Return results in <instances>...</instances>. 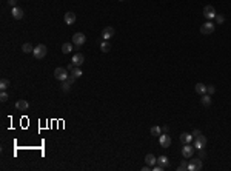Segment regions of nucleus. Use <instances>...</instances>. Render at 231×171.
Masks as SVG:
<instances>
[{
    "label": "nucleus",
    "mask_w": 231,
    "mask_h": 171,
    "mask_svg": "<svg viewBox=\"0 0 231 171\" xmlns=\"http://www.w3.org/2000/svg\"><path fill=\"white\" fill-rule=\"evenodd\" d=\"M214 19H216V22H217V25H222V23L225 22V17H224L222 14H216V17H214Z\"/></svg>",
    "instance_id": "27"
},
{
    "label": "nucleus",
    "mask_w": 231,
    "mask_h": 171,
    "mask_svg": "<svg viewBox=\"0 0 231 171\" xmlns=\"http://www.w3.org/2000/svg\"><path fill=\"white\" fill-rule=\"evenodd\" d=\"M11 14H12V17H14L16 20L23 19V11H22V8H19V6H14V8L11 9Z\"/></svg>",
    "instance_id": "13"
},
{
    "label": "nucleus",
    "mask_w": 231,
    "mask_h": 171,
    "mask_svg": "<svg viewBox=\"0 0 231 171\" xmlns=\"http://www.w3.org/2000/svg\"><path fill=\"white\" fill-rule=\"evenodd\" d=\"M207 146V137L205 136H197V137H194V148L196 150H203Z\"/></svg>",
    "instance_id": "5"
},
{
    "label": "nucleus",
    "mask_w": 231,
    "mask_h": 171,
    "mask_svg": "<svg viewBox=\"0 0 231 171\" xmlns=\"http://www.w3.org/2000/svg\"><path fill=\"white\" fill-rule=\"evenodd\" d=\"M145 162H146V165L154 167V165L157 164V159H156V156H154V154H146V156H145Z\"/></svg>",
    "instance_id": "16"
},
{
    "label": "nucleus",
    "mask_w": 231,
    "mask_h": 171,
    "mask_svg": "<svg viewBox=\"0 0 231 171\" xmlns=\"http://www.w3.org/2000/svg\"><path fill=\"white\" fill-rule=\"evenodd\" d=\"M199 157H200V159H205V157H207V153H205L203 150H199Z\"/></svg>",
    "instance_id": "32"
},
{
    "label": "nucleus",
    "mask_w": 231,
    "mask_h": 171,
    "mask_svg": "<svg viewBox=\"0 0 231 171\" xmlns=\"http://www.w3.org/2000/svg\"><path fill=\"white\" fill-rule=\"evenodd\" d=\"M76 22V14L73 12V11H68L66 14H65V23L66 25H73Z\"/></svg>",
    "instance_id": "14"
},
{
    "label": "nucleus",
    "mask_w": 231,
    "mask_h": 171,
    "mask_svg": "<svg viewBox=\"0 0 231 171\" xmlns=\"http://www.w3.org/2000/svg\"><path fill=\"white\" fill-rule=\"evenodd\" d=\"M119 2H123V0H119Z\"/></svg>",
    "instance_id": "38"
},
{
    "label": "nucleus",
    "mask_w": 231,
    "mask_h": 171,
    "mask_svg": "<svg viewBox=\"0 0 231 171\" xmlns=\"http://www.w3.org/2000/svg\"><path fill=\"white\" fill-rule=\"evenodd\" d=\"M22 51H23L25 54H29V52L34 51V46H33L31 43H23V45H22Z\"/></svg>",
    "instance_id": "20"
},
{
    "label": "nucleus",
    "mask_w": 231,
    "mask_h": 171,
    "mask_svg": "<svg viewBox=\"0 0 231 171\" xmlns=\"http://www.w3.org/2000/svg\"><path fill=\"white\" fill-rule=\"evenodd\" d=\"M191 140H193V134H189V133H182V134H180V142H182V143H189V142H191Z\"/></svg>",
    "instance_id": "17"
},
{
    "label": "nucleus",
    "mask_w": 231,
    "mask_h": 171,
    "mask_svg": "<svg viewBox=\"0 0 231 171\" xmlns=\"http://www.w3.org/2000/svg\"><path fill=\"white\" fill-rule=\"evenodd\" d=\"M114 28L113 26H105L103 29H102V37H103V40H109L113 36H114Z\"/></svg>",
    "instance_id": "10"
},
{
    "label": "nucleus",
    "mask_w": 231,
    "mask_h": 171,
    "mask_svg": "<svg viewBox=\"0 0 231 171\" xmlns=\"http://www.w3.org/2000/svg\"><path fill=\"white\" fill-rule=\"evenodd\" d=\"M71 74H73L76 79H79V77H82V74H83V73H82L80 66H74V68H73V71H71Z\"/></svg>",
    "instance_id": "23"
},
{
    "label": "nucleus",
    "mask_w": 231,
    "mask_h": 171,
    "mask_svg": "<svg viewBox=\"0 0 231 171\" xmlns=\"http://www.w3.org/2000/svg\"><path fill=\"white\" fill-rule=\"evenodd\" d=\"M46 52H48V48H46V45L40 43V45L34 46L33 56H34V59H37V60H42L43 57H46Z\"/></svg>",
    "instance_id": "1"
},
{
    "label": "nucleus",
    "mask_w": 231,
    "mask_h": 171,
    "mask_svg": "<svg viewBox=\"0 0 231 171\" xmlns=\"http://www.w3.org/2000/svg\"><path fill=\"white\" fill-rule=\"evenodd\" d=\"M159 142H160V146L162 148H170V145H171V137L165 133V134H160L159 136Z\"/></svg>",
    "instance_id": "9"
},
{
    "label": "nucleus",
    "mask_w": 231,
    "mask_h": 171,
    "mask_svg": "<svg viewBox=\"0 0 231 171\" xmlns=\"http://www.w3.org/2000/svg\"><path fill=\"white\" fill-rule=\"evenodd\" d=\"M8 88H9V80L8 79H2L0 80V89L2 91H6Z\"/></svg>",
    "instance_id": "25"
},
{
    "label": "nucleus",
    "mask_w": 231,
    "mask_h": 171,
    "mask_svg": "<svg viewBox=\"0 0 231 171\" xmlns=\"http://www.w3.org/2000/svg\"><path fill=\"white\" fill-rule=\"evenodd\" d=\"M202 168H203V164H202L200 157H197V159H194L188 164V171H200Z\"/></svg>",
    "instance_id": "3"
},
{
    "label": "nucleus",
    "mask_w": 231,
    "mask_h": 171,
    "mask_svg": "<svg viewBox=\"0 0 231 171\" xmlns=\"http://www.w3.org/2000/svg\"><path fill=\"white\" fill-rule=\"evenodd\" d=\"M157 164H159V165H162L163 168L170 167V160H168V157H167V156H160V157H157Z\"/></svg>",
    "instance_id": "18"
},
{
    "label": "nucleus",
    "mask_w": 231,
    "mask_h": 171,
    "mask_svg": "<svg viewBox=\"0 0 231 171\" xmlns=\"http://www.w3.org/2000/svg\"><path fill=\"white\" fill-rule=\"evenodd\" d=\"M203 16H205V19H208V20L214 19V17H216V9H214V6L207 5V6L203 8Z\"/></svg>",
    "instance_id": "8"
},
{
    "label": "nucleus",
    "mask_w": 231,
    "mask_h": 171,
    "mask_svg": "<svg viewBox=\"0 0 231 171\" xmlns=\"http://www.w3.org/2000/svg\"><path fill=\"white\" fill-rule=\"evenodd\" d=\"M153 170H154V171H163L165 168H163L162 165H159V164H157V165H154V167H153Z\"/></svg>",
    "instance_id": "31"
},
{
    "label": "nucleus",
    "mask_w": 231,
    "mask_h": 171,
    "mask_svg": "<svg viewBox=\"0 0 231 171\" xmlns=\"http://www.w3.org/2000/svg\"><path fill=\"white\" fill-rule=\"evenodd\" d=\"M68 70H65V68H56L54 70V77L57 79V80H60V82H63V80H66L68 79Z\"/></svg>",
    "instance_id": "2"
},
{
    "label": "nucleus",
    "mask_w": 231,
    "mask_h": 171,
    "mask_svg": "<svg viewBox=\"0 0 231 171\" xmlns=\"http://www.w3.org/2000/svg\"><path fill=\"white\" fill-rule=\"evenodd\" d=\"M200 102H202L203 106H210V105H211V96H208V94H202Z\"/></svg>",
    "instance_id": "19"
},
{
    "label": "nucleus",
    "mask_w": 231,
    "mask_h": 171,
    "mask_svg": "<svg viewBox=\"0 0 231 171\" xmlns=\"http://www.w3.org/2000/svg\"><path fill=\"white\" fill-rule=\"evenodd\" d=\"M28 106H29V103H28L26 100H17V102H16V108H17L19 111H26Z\"/></svg>",
    "instance_id": "15"
},
{
    "label": "nucleus",
    "mask_w": 231,
    "mask_h": 171,
    "mask_svg": "<svg viewBox=\"0 0 231 171\" xmlns=\"http://www.w3.org/2000/svg\"><path fill=\"white\" fill-rule=\"evenodd\" d=\"M194 146H191L189 143H185L184 148H182V156H184L185 159H191L193 157V154H194Z\"/></svg>",
    "instance_id": "7"
},
{
    "label": "nucleus",
    "mask_w": 231,
    "mask_h": 171,
    "mask_svg": "<svg viewBox=\"0 0 231 171\" xmlns=\"http://www.w3.org/2000/svg\"><path fill=\"white\" fill-rule=\"evenodd\" d=\"M73 49H74V48H73L71 43H63V45H62V52H63V54H69Z\"/></svg>",
    "instance_id": "21"
},
{
    "label": "nucleus",
    "mask_w": 231,
    "mask_h": 171,
    "mask_svg": "<svg viewBox=\"0 0 231 171\" xmlns=\"http://www.w3.org/2000/svg\"><path fill=\"white\" fill-rule=\"evenodd\" d=\"M162 131H163V133H168V131H170V128H168V127H167V125H165V127H163V128H162Z\"/></svg>",
    "instance_id": "36"
},
{
    "label": "nucleus",
    "mask_w": 231,
    "mask_h": 171,
    "mask_svg": "<svg viewBox=\"0 0 231 171\" xmlns=\"http://www.w3.org/2000/svg\"><path fill=\"white\" fill-rule=\"evenodd\" d=\"M83 62H85V57H83V54H80V52H76V54L73 56V65H74V66H82V65H83Z\"/></svg>",
    "instance_id": "12"
},
{
    "label": "nucleus",
    "mask_w": 231,
    "mask_h": 171,
    "mask_svg": "<svg viewBox=\"0 0 231 171\" xmlns=\"http://www.w3.org/2000/svg\"><path fill=\"white\" fill-rule=\"evenodd\" d=\"M207 91H208V94H214V92H216V86H214V85H208V86H207Z\"/></svg>",
    "instance_id": "29"
},
{
    "label": "nucleus",
    "mask_w": 231,
    "mask_h": 171,
    "mask_svg": "<svg viewBox=\"0 0 231 171\" xmlns=\"http://www.w3.org/2000/svg\"><path fill=\"white\" fill-rule=\"evenodd\" d=\"M214 23H211V22H205L202 26H200V33L203 34V36H208V34H213L214 33Z\"/></svg>",
    "instance_id": "4"
},
{
    "label": "nucleus",
    "mask_w": 231,
    "mask_h": 171,
    "mask_svg": "<svg viewBox=\"0 0 231 171\" xmlns=\"http://www.w3.org/2000/svg\"><path fill=\"white\" fill-rule=\"evenodd\" d=\"M202 133H200V129H194L193 131V137H197V136H200Z\"/></svg>",
    "instance_id": "34"
},
{
    "label": "nucleus",
    "mask_w": 231,
    "mask_h": 171,
    "mask_svg": "<svg viewBox=\"0 0 231 171\" xmlns=\"http://www.w3.org/2000/svg\"><path fill=\"white\" fill-rule=\"evenodd\" d=\"M151 170V168H149V165H146V167H143V168H142V171H149Z\"/></svg>",
    "instance_id": "37"
},
{
    "label": "nucleus",
    "mask_w": 231,
    "mask_h": 171,
    "mask_svg": "<svg viewBox=\"0 0 231 171\" xmlns=\"http://www.w3.org/2000/svg\"><path fill=\"white\" fill-rule=\"evenodd\" d=\"M8 5L11 8H14V6H17V0H8Z\"/></svg>",
    "instance_id": "33"
},
{
    "label": "nucleus",
    "mask_w": 231,
    "mask_h": 171,
    "mask_svg": "<svg viewBox=\"0 0 231 171\" xmlns=\"http://www.w3.org/2000/svg\"><path fill=\"white\" fill-rule=\"evenodd\" d=\"M177 170H179V171H186V170H188V164L184 160V162H182V164L177 167Z\"/></svg>",
    "instance_id": "28"
},
{
    "label": "nucleus",
    "mask_w": 231,
    "mask_h": 171,
    "mask_svg": "<svg viewBox=\"0 0 231 171\" xmlns=\"http://www.w3.org/2000/svg\"><path fill=\"white\" fill-rule=\"evenodd\" d=\"M100 49H102V52H108L111 49V45L108 43V40H105V42L100 45Z\"/></svg>",
    "instance_id": "26"
},
{
    "label": "nucleus",
    "mask_w": 231,
    "mask_h": 171,
    "mask_svg": "<svg viewBox=\"0 0 231 171\" xmlns=\"http://www.w3.org/2000/svg\"><path fill=\"white\" fill-rule=\"evenodd\" d=\"M85 42H87V37H85L83 33H76V34L73 36V43H74L77 48H80Z\"/></svg>",
    "instance_id": "6"
},
{
    "label": "nucleus",
    "mask_w": 231,
    "mask_h": 171,
    "mask_svg": "<svg viewBox=\"0 0 231 171\" xmlns=\"http://www.w3.org/2000/svg\"><path fill=\"white\" fill-rule=\"evenodd\" d=\"M0 100H2V102H6V100H8V94H6V91H2V94H0Z\"/></svg>",
    "instance_id": "30"
},
{
    "label": "nucleus",
    "mask_w": 231,
    "mask_h": 171,
    "mask_svg": "<svg viewBox=\"0 0 231 171\" xmlns=\"http://www.w3.org/2000/svg\"><path fill=\"white\" fill-rule=\"evenodd\" d=\"M149 133H151V136H160L162 134V128L160 127H157V125H154V127H151V129H149Z\"/></svg>",
    "instance_id": "22"
},
{
    "label": "nucleus",
    "mask_w": 231,
    "mask_h": 171,
    "mask_svg": "<svg viewBox=\"0 0 231 171\" xmlns=\"http://www.w3.org/2000/svg\"><path fill=\"white\" fill-rule=\"evenodd\" d=\"M73 68H74V65H73V62H71V63L68 65V70H69V71H73Z\"/></svg>",
    "instance_id": "35"
},
{
    "label": "nucleus",
    "mask_w": 231,
    "mask_h": 171,
    "mask_svg": "<svg viewBox=\"0 0 231 171\" xmlns=\"http://www.w3.org/2000/svg\"><path fill=\"white\" fill-rule=\"evenodd\" d=\"M196 91H197L199 94H205V92H207V85H203V83H196Z\"/></svg>",
    "instance_id": "24"
},
{
    "label": "nucleus",
    "mask_w": 231,
    "mask_h": 171,
    "mask_svg": "<svg viewBox=\"0 0 231 171\" xmlns=\"http://www.w3.org/2000/svg\"><path fill=\"white\" fill-rule=\"evenodd\" d=\"M74 82H76V77H74L73 74H69V76H68V79H66V80H63V83H62V89H63L65 92H66V91H69V88L73 86Z\"/></svg>",
    "instance_id": "11"
}]
</instances>
